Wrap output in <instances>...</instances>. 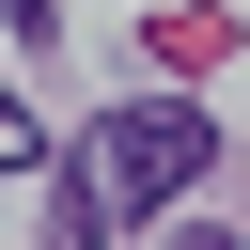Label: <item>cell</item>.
<instances>
[{"label": "cell", "mask_w": 250, "mask_h": 250, "mask_svg": "<svg viewBox=\"0 0 250 250\" xmlns=\"http://www.w3.org/2000/svg\"><path fill=\"white\" fill-rule=\"evenodd\" d=\"M31 156H47V141H31V109L0 94V172H31Z\"/></svg>", "instance_id": "obj_3"}, {"label": "cell", "mask_w": 250, "mask_h": 250, "mask_svg": "<svg viewBox=\"0 0 250 250\" xmlns=\"http://www.w3.org/2000/svg\"><path fill=\"white\" fill-rule=\"evenodd\" d=\"M94 234H109V188H94V172H62V203H47V250H94Z\"/></svg>", "instance_id": "obj_2"}, {"label": "cell", "mask_w": 250, "mask_h": 250, "mask_svg": "<svg viewBox=\"0 0 250 250\" xmlns=\"http://www.w3.org/2000/svg\"><path fill=\"white\" fill-rule=\"evenodd\" d=\"M172 250H234V234H219V219H188V234H172Z\"/></svg>", "instance_id": "obj_5"}, {"label": "cell", "mask_w": 250, "mask_h": 250, "mask_svg": "<svg viewBox=\"0 0 250 250\" xmlns=\"http://www.w3.org/2000/svg\"><path fill=\"white\" fill-rule=\"evenodd\" d=\"M47 31H62V0H16V47H47Z\"/></svg>", "instance_id": "obj_4"}, {"label": "cell", "mask_w": 250, "mask_h": 250, "mask_svg": "<svg viewBox=\"0 0 250 250\" xmlns=\"http://www.w3.org/2000/svg\"><path fill=\"white\" fill-rule=\"evenodd\" d=\"M78 172L109 188V219H156V203H188V188L219 172V125H203L188 94H125V109L78 141Z\"/></svg>", "instance_id": "obj_1"}]
</instances>
